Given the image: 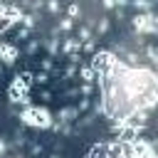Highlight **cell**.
Returning <instances> with one entry per match:
<instances>
[{"instance_id":"1","label":"cell","mask_w":158,"mask_h":158,"mask_svg":"<svg viewBox=\"0 0 158 158\" xmlns=\"http://www.w3.org/2000/svg\"><path fill=\"white\" fill-rule=\"evenodd\" d=\"M20 118L32 128H52V116L44 106H25L20 111Z\"/></svg>"},{"instance_id":"2","label":"cell","mask_w":158,"mask_h":158,"mask_svg":"<svg viewBox=\"0 0 158 158\" xmlns=\"http://www.w3.org/2000/svg\"><path fill=\"white\" fill-rule=\"evenodd\" d=\"M116 64H118L116 54H114V52H109V49H101V52H94V54H91V64H89V67L96 72V79H99V77L111 74Z\"/></svg>"},{"instance_id":"3","label":"cell","mask_w":158,"mask_h":158,"mask_svg":"<svg viewBox=\"0 0 158 158\" xmlns=\"http://www.w3.org/2000/svg\"><path fill=\"white\" fill-rule=\"evenodd\" d=\"M17 57H20L17 44H12V42H0V59H2V64H15Z\"/></svg>"},{"instance_id":"4","label":"cell","mask_w":158,"mask_h":158,"mask_svg":"<svg viewBox=\"0 0 158 158\" xmlns=\"http://www.w3.org/2000/svg\"><path fill=\"white\" fill-rule=\"evenodd\" d=\"M74 118H79V106H64L59 111V123H69Z\"/></svg>"},{"instance_id":"5","label":"cell","mask_w":158,"mask_h":158,"mask_svg":"<svg viewBox=\"0 0 158 158\" xmlns=\"http://www.w3.org/2000/svg\"><path fill=\"white\" fill-rule=\"evenodd\" d=\"M79 77H81L84 84H94V81H96V72H94L91 67H81V69H79Z\"/></svg>"},{"instance_id":"6","label":"cell","mask_w":158,"mask_h":158,"mask_svg":"<svg viewBox=\"0 0 158 158\" xmlns=\"http://www.w3.org/2000/svg\"><path fill=\"white\" fill-rule=\"evenodd\" d=\"M12 27H15V25H12L5 15H0V35H5V32H7V30H12Z\"/></svg>"},{"instance_id":"7","label":"cell","mask_w":158,"mask_h":158,"mask_svg":"<svg viewBox=\"0 0 158 158\" xmlns=\"http://www.w3.org/2000/svg\"><path fill=\"white\" fill-rule=\"evenodd\" d=\"M47 81H49L47 72H35V84H47Z\"/></svg>"},{"instance_id":"8","label":"cell","mask_w":158,"mask_h":158,"mask_svg":"<svg viewBox=\"0 0 158 158\" xmlns=\"http://www.w3.org/2000/svg\"><path fill=\"white\" fill-rule=\"evenodd\" d=\"M72 27H74V22H72V17H64V20L59 22V30H64V32H69Z\"/></svg>"},{"instance_id":"9","label":"cell","mask_w":158,"mask_h":158,"mask_svg":"<svg viewBox=\"0 0 158 158\" xmlns=\"http://www.w3.org/2000/svg\"><path fill=\"white\" fill-rule=\"evenodd\" d=\"M67 12H69V17H77V15H79V2H72Z\"/></svg>"},{"instance_id":"10","label":"cell","mask_w":158,"mask_h":158,"mask_svg":"<svg viewBox=\"0 0 158 158\" xmlns=\"http://www.w3.org/2000/svg\"><path fill=\"white\" fill-rule=\"evenodd\" d=\"M79 37H81V42H89V37H91V32H89L86 27H79Z\"/></svg>"},{"instance_id":"11","label":"cell","mask_w":158,"mask_h":158,"mask_svg":"<svg viewBox=\"0 0 158 158\" xmlns=\"http://www.w3.org/2000/svg\"><path fill=\"white\" fill-rule=\"evenodd\" d=\"M47 49H49V52L54 54V52H57V49H62V47H59V42H57V40H52V42L47 44Z\"/></svg>"},{"instance_id":"12","label":"cell","mask_w":158,"mask_h":158,"mask_svg":"<svg viewBox=\"0 0 158 158\" xmlns=\"http://www.w3.org/2000/svg\"><path fill=\"white\" fill-rule=\"evenodd\" d=\"M49 69H52V57L42 59V72H49Z\"/></svg>"},{"instance_id":"13","label":"cell","mask_w":158,"mask_h":158,"mask_svg":"<svg viewBox=\"0 0 158 158\" xmlns=\"http://www.w3.org/2000/svg\"><path fill=\"white\" fill-rule=\"evenodd\" d=\"M47 7H49V12H59V2H57V0H49Z\"/></svg>"},{"instance_id":"14","label":"cell","mask_w":158,"mask_h":158,"mask_svg":"<svg viewBox=\"0 0 158 158\" xmlns=\"http://www.w3.org/2000/svg\"><path fill=\"white\" fill-rule=\"evenodd\" d=\"M106 30H109V20H101V22H99V32H101V35H104V32H106Z\"/></svg>"},{"instance_id":"15","label":"cell","mask_w":158,"mask_h":158,"mask_svg":"<svg viewBox=\"0 0 158 158\" xmlns=\"http://www.w3.org/2000/svg\"><path fill=\"white\" fill-rule=\"evenodd\" d=\"M74 74H77V67H74V64H72V67H67V69H64V77H74Z\"/></svg>"},{"instance_id":"16","label":"cell","mask_w":158,"mask_h":158,"mask_svg":"<svg viewBox=\"0 0 158 158\" xmlns=\"http://www.w3.org/2000/svg\"><path fill=\"white\" fill-rule=\"evenodd\" d=\"M101 5H104L106 10H111V7H116V0H101Z\"/></svg>"},{"instance_id":"17","label":"cell","mask_w":158,"mask_h":158,"mask_svg":"<svg viewBox=\"0 0 158 158\" xmlns=\"http://www.w3.org/2000/svg\"><path fill=\"white\" fill-rule=\"evenodd\" d=\"M37 47H40L37 42H30V44H27V52H30V54H35V52H37Z\"/></svg>"},{"instance_id":"18","label":"cell","mask_w":158,"mask_h":158,"mask_svg":"<svg viewBox=\"0 0 158 158\" xmlns=\"http://www.w3.org/2000/svg\"><path fill=\"white\" fill-rule=\"evenodd\" d=\"M91 91H94V89H91V84H84V86H81V94H84V96H89Z\"/></svg>"},{"instance_id":"19","label":"cell","mask_w":158,"mask_h":158,"mask_svg":"<svg viewBox=\"0 0 158 158\" xmlns=\"http://www.w3.org/2000/svg\"><path fill=\"white\" fill-rule=\"evenodd\" d=\"M131 0H116V7H123V5H128Z\"/></svg>"},{"instance_id":"20","label":"cell","mask_w":158,"mask_h":158,"mask_svg":"<svg viewBox=\"0 0 158 158\" xmlns=\"http://www.w3.org/2000/svg\"><path fill=\"white\" fill-rule=\"evenodd\" d=\"M2 151H5V143H2V141H0V156H2Z\"/></svg>"}]
</instances>
